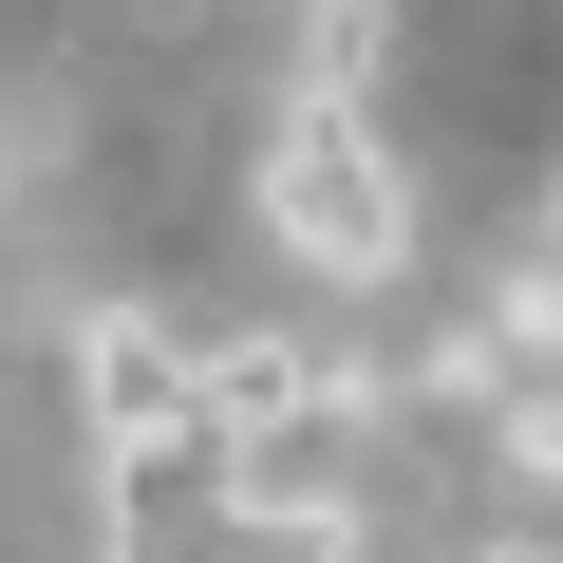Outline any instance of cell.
<instances>
[{"label": "cell", "mask_w": 563, "mask_h": 563, "mask_svg": "<svg viewBox=\"0 0 563 563\" xmlns=\"http://www.w3.org/2000/svg\"><path fill=\"white\" fill-rule=\"evenodd\" d=\"M376 376L357 357H320V339H207V451H244V432H339Z\"/></svg>", "instance_id": "3957f363"}, {"label": "cell", "mask_w": 563, "mask_h": 563, "mask_svg": "<svg viewBox=\"0 0 563 563\" xmlns=\"http://www.w3.org/2000/svg\"><path fill=\"white\" fill-rule=\"evenodd\" d=\"M376 76H395V0H301V95L376 113Z\"/></svg>", "instance_id": "277c9868"}, {"label": "cell", "mask_w": 563, "mask_h": 563, "mask_svg": "<svg viewBox=\"0 0 563 563\" xmlns=\"http://www.w3.org/2000/svg\"><path fill=\"white\" fill-rule=\"evenodd\" d=\"M263 225L301 244L320 282H395L413 263V188H395V151H376V113H282V151H263Z\"/></svg>", "instance_id": "6da1fadb"}, {"label": "cell", "mask_w": 563, "mask_h": 563, "mask_svg": "<svg viewBox=\"0 0 563 563\" xmlns=\"http://www.w3.org/2000/svg\"><path fill=\"white\" fill-rule=\"evenodd\" d=\"M76 395H95V432L113 451H207V339H169V320H76Z\"/></svg>", "instance_id": "7a4b0ae2"}, {"label": "cell", "mask_w": 563, "mask_h": 563, "mask_svg": "<svg viewBox=\"0 0 563 563\" xmlns=\"http://www.w3.org/2000/svg\"><path fill=\"white\" fill-rule=\"evenodd\" d=\"M488 320H507V357H526V376H563V244L488 282Z\"/></svg>", "instance_id": "5b68a950"}, {"label": "cell", "mask_w": 563, "mask_h": 563, "mask_svg": "<svg viewBox=\"0 0 563 563\" xmlns=\"http://www.w3.org/2000/svg\"><path fill=\"white\" fill-rule=\"evenodd\" d=\"M507 488L563 507V395H507Z\"/></svg>", "instance_id": "8992f818"}, {"label": "cell", "mask_w": 563, "mask_h": 563, "mask_svg": "<svg viewBox=\"0 0 563 563\" xmlns=\"http://www.w3.org/2000/svg\"><path fill=\"white\" fill-rule=\"evenodd\" d=\"M544 244H563V188H544Z\"/></svg>", "instance_id": "52a82bcc"}]
</instances>
